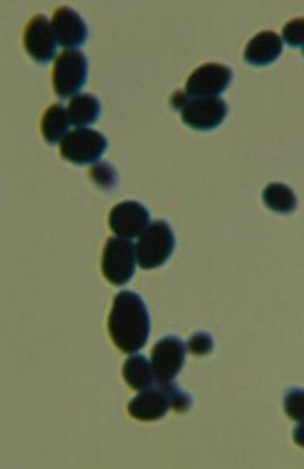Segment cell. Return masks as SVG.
<instances>
[{"instance_id":"ffe728a7","label":"cell","mask_w":304,"mask_h":469,"mask_svg":"<svg viewBox=\"0 0 304 469\" xmlns=\"http://www.w3.org/2000/svg\"><path fill=\"white\" fill-rule=\"evenodd\" d=\"M170 396L171 408L178 413L189 411L193 405V399L187 392L181 391L174 382L161 383Z\"/></svg>"},{"instance_id":"2e32d148","label":"cell","mask_w":304,"mask_h":469,"mask_svg":"<svg viewBox=\"0 0 304 469\" xmlns=\"http://www.w3.org/2000/svg\"><path fill=\"white\" fill-rule=\"evenodd\" d=\"M101 104L97 97L89 94L75 95L68 105L71 124L78 128H85L97 122L100 118Z\"/></svg>"},{"instance_id":"6da1fadb","label":"cell","mask_w":304,"mask_h":469,"mask_svg":"<svg viewBox=\"0 0 304 469\" xmlns=\"http://www.w3.org/2000/svg\"><path fill=\"white\" fill-rule=\"evenodd\" d=\"M150 329V314L142 297L132 292L118 294L108 318L111 339L117 348L134 354L147 344Z\"/></svg>"},{"instance_id":"5b68a950","label":"cell","mask_w":304,"mask_h":469,"mask_svg":"<svg viewBox=\"0 0 304 469\" xmlns=\"http://www.w3.org/2000/svg\"><path fill=\"white\" fill-rule=\"evenodd\" d=\"M62 157L75 165L95 164L107 150L104 135L91 128H78L69 132L61 141Z\"/></svg>"},{"instance_id":"30bf717a","label":"cell","mask_w":304,"mask_h":469,"mask_svg":"<svg viewBox=\"0 0 304 469\" xmlns=\"http://www.w3.org/2000/svg\"><path fill=\"white\" fill-rule=\"evenodd\" d=\"M57 39L53 32L52 23L45 15H37L26 25L25 45L26 52L35 62H51L57 52Z\"/></svg>"},{"instance_id":"8fae6325","label":"cell","mask_w":304,"mask_h":469,"mask_svg":"<svg viewBox=\"0 0 304 469\" xmlns=\"http://www.w3.org/2000/svg\"><path fill=\"white\" fill-rule=\"evenodd\" d=\"M52 28L58 45L69 51L81 47L87 41V25L78 13L68 6H62L55 12Z\"/></svg>"},{"instance_id":"e0dca14e","label":"cell","mask_w":304,"mask_h":469,"mask_svg":"<svg viewBox=\"0 0 304 469\" xmlns=\"http://www.w3.org/2000/svg\"><path fill=\"white\" fill-rule=\"evenodd\" d=\"M263 201L268 209L283 215L294 213V210L297 209V204H299L292 188L283 184H270L264 190Z\"/></svg>"},{"instance_id":"8992f818","label":"cell","mask_w":304,"mask_h":469,"mask_svg":"<svg viewBox=\"0 0 304 469\" xmlns=\"http://www.w3.org/2000/svg\"><path fill=\"white\" fill-rule=\"evenodd\" d=\"M187 344L177 336L161 339L152 349L151 364L157 383L173 382L185 364Z\"/></svg>"},{"instance_id":"7a4b0ae2","label":"cell","mask_w":304,"mask_h":469,"mask_svg":"<svg viewBox=\"0 0 304 469\" xmlns=\"http://www.w3.org/2000/svg\"><path fill=\"white\" fill-rule=\"evenodd\" d=\"M175 249V234L170 225L157 220L148 225L147 230L138 236L137 255L138 265L145 270L163 266Z\"/></svg>"},{"instance_id":"3957f363","label":"cell","mask_w":304,"mask_h":469,"mask_svg":"<svg viewBox=\"0 0 304 469\" xmlns=\"http://www.w3.org/2000/svg\"><path fill=\"white\" fill-rule=\"evenodd\" d=\"M137 246L124 237H110L102 255V273L116 286L130 282L137 272Z\"/></svg>"},{"instance_id":"9a60e30c","label":"cell","mask_w":304,"mask_h":469,"mask_svg":"<svg viewBox=\"0 0 304 469\" xmlns=\"http://www.w3.org/2000/svg\"><path fill=\"white\" fill-rule=\"evenodd\" d=\"M71 118L64 105H53L42 117L41 130L48 144L56 145L68 135Z\"/></svg>"},{"instance_id":"ac0fdd59","label":"cell","mask_w":304,"mask_h":469,"mask_svg":"<svg viewBox=\"0 0 304 469\" xmlns=\"http://www.w3.org/2000/svg\"><path fill=\"white\" fill-rule=\"evenodd\" d=\"M89 176L98 187L105 191L114 190L118 184L117 171L108 162H98L94 165L89 170Z\"/></svg>"},{"instance_id":"44dd1931","label":"cell","mask_w":304,"mask_h":469,"mask_svg":"<svg viewBox=\"0 0 304 469\" xmlns=\"http://www.w3.org/2000/svg\"><path fill=\"white\" fill-rule=\"evenodd\" d=\"M283 39L289 47L304 45V18L293 19L283 28Z\"/></svg>"},{"instance_id":"cb8c5ba5","label":"cell","mask_w":304,"mask_h":469,"mask_svg":"<svg viewBox=\"0 0 304 469\" xmlns=\"http://www.w3.org/2000/svg\"><path fill=\"white\" fill-rule=\"evenodd\" d=\"M303 52H304V49H303Z\"/></svg>"},{"instance_id":"4fadbf2b","label":"cell","mask_w":304,"mask_h":469,"mask_svg":"<svg viewBox=\"0 0 304 469\" xmlns=\"http://www.w3.org/2000/svg\"><path fill=\"white\" fill-rule=\"evenodd\" d=\"M283 42L277 33L260 32L248 43L244 59L252 65H268L282 55Z\"/></svg>"},{"instance_id":"277c9868","label":"cell","mask_w":304,"mask_h":469,"mask_svg":"<svg viewBox=\"0 0 304 469\" xmlns=\"http://www.w3.org/2000/svg\"><path fill=\"white\" fill-rule=\"evenodd\" d=\"M88 62L77 49L65 51L56 59L53 68V88L59 98L77 95L87 81Z\"/></svg>"},{"instance_id":"5bb4252c","label":"cell","mask_w":304,"mask_h":469,"mask_svg":"<svg viewBox=\"0 0 304 469\" xmlns=\"http://www.w3.org/2000/svg\"><path fill=\"white\" fill-rule=\"evenodd\" d=\"M124 379L131 389L147 391L157 384L152 364L144 355L135 354L127 360L124 365Z\"/></svg>"},{"instance_id":"603a6c76","label":"cell","mask_w":304,"mask_h":469,"mask_svg":"<svg viewBox=\"0 0 304 469\" xmlns=\"http://www.w3.org/2000/svg\"><path fill=\"white\" fill-rule=\"evenodd\" d=\"M293 438L297 444L304 448V423L294 429Z\"/></svg>"},{"instance_id":"52a82bcc","label":"cell","mask_w":304,"mask_h":469,"mask_svg":"<svg viewBox=\"0 0 304 469\" xmlns=\"http://www.w3.org/2000/svg\"><path fill=\"white\" fill-rule=\"evenodd\" d=\"M233 72L226 65L208 63L191 74L187 82V94L191 98L218 97L228 88Z\"/></svg>"},{"instance_id":"ba28073f","label":"cell","mask_w":304,"mask_h":469,"mask_svg":"<svg viewBox=\"0 0 304 469\" xmlns=\"http://www.w3.org/2000/svg\"><path fill=\"white\" fill-rule=\"evenodd\" d=\"M228 105L219 97L189 99L181 110L185 125L194 130L209 131L226 120Z\"/></svg>"},{"instance_id":"d6986e66","label":"cell","mask_w":304,"mask_h":469,"mask_svg":"<svg viewBox=\"0 0 304 469\" xmlns=\"http://www.w3.org/2000/svg\"><path fill=\"white\" fill-rule=\"evenodd\" d=\"M284 409L293 421L304 423V389H289L284 396Z\"/></svg>"},{"instance_id":"7402d4cb","label":"cell","mask_w":304,"mask_h":469,"mask_svg":"<svg viewBox=\"0 0 304 469\" xmlns=\"http://www.w3.org/2000/svg\"><path fill=\"white\" fill-rule=\"evenodd\" d=\"M187 349L198 356L210 354L214 350V339L209 333H197L187 342Z\"/></svg>"},{"instance_id":"9c48e42d","label":"cell","mask_w":304,"mask_h":469,"mask_svg":"<svg viewBox=\"0 0 304 469\" xmlns=\"http://www.w3.org/2000/svg\"><path fill=\"white\" fill-rule=\"evenodd\" d=\"M108 224L112 233L117 236L134 239L140 236L150 225V213L137 201H125L112 209Z\"/></svg>"},{"instance_id":"7c38bea8","label":"cell","mask_w":304,"mask_h":469,"mask_svg":"<svg viewBox=\"0 0 304 469\" xmlns=\"http://www.w3.org/2000/svg\"><path fill=\"white\" fill-rule=\"evenodd\" d=\"M171 408L170 396L161 383L142 391L128 404L131 417L142 422H154L164 418Z\"/></svg>"}]
</instances>
